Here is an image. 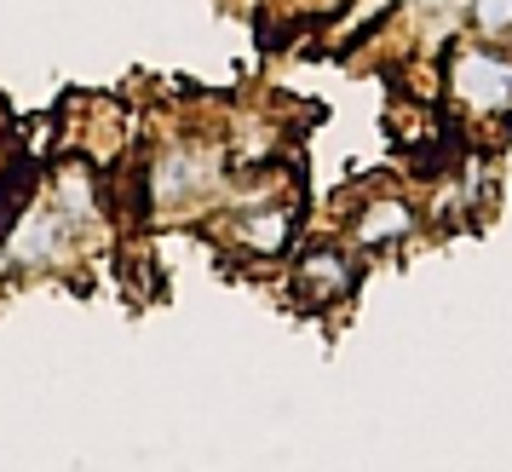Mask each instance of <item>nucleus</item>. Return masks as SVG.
I'll return each mask as SVG.
<instances>
[{
	"instance_id": "39448f33",
	"label": "nucleus",
	"mask_w": 512,
	"mask_h": 472,
	"mask_svg": "<svg viewBox=\"0 0 512 472\" xmlns=\"http://www.w3.org/2000/svg\"><path fill=\"white\" fill-rule=\"evenodd\" d=\"M282 236H288V213H282V208L259 213L254 225H248V242H254V248H265V254H271V248H282Z\"/></svg>"
},
{
	"instance_id": "423d86ee",
	"label": "nucleus",
	"mask_w": 512,
	"mask_h": 472,
	"mask_svg": "<svg viewBox=\"0 0 512 472\" xmlns=\"http://www.w3.org/2000/svg\"><path fill=\"white\" fill-rule=\"evenodd\" d=\"M472 12H478V29L484 35H507L512 29V0H478Z\"/></svg>"
},
{
	"instance_id": "7ed1b4c3",
	"label": "nucleus",
	"mask_w": 512,
	"mask_h": 472,
	"mask_svg": "<svg viewBox=\"0 0 512 472\" xmlns=\"http://www.w3.org/2000/svg\"><path fill=\"white\" fill-rule=\"evenodd\" d=\"M300 283L311 288V294H317V300H334V294H346V260H340V254H311V260H305V271H300Z\"/></svg>"
},
{
	"instance_id": "f257e3e1",
	"label": "nucleus",
	"mask_w": 512,
	"mask_h": 472,
	"mask_svg": "<svg viewBox=\"0 0 512 472\" xmlns=\"http://www.w3.org/2000/svg\"><path fill=\"white\" fill-rule=\"evenodd\" d=\"M455 93L472 110H501L512 98V64L507 58H489V52H461L455 58Z\"/></svg>"
},
{
	"instance_id": "f03ea898",
	"label": "nucleus",
	"mask_w": 512,
	"mask_h": 472,
	"mask_svg": "<svg viewBox=\"0 0 512 472\" xmlns=\"http://www.w3.org/2000/svg\"><path fill=\"white\" fill-rule=\"evenodd\" d=\"M58 236H64V225H58L52 213H29V219H24V231L12 236V254L35 265V260H47L52 248H58Z\"/></svg>"
},
{
	"instance_id": "20e7f679",
	"label": "nucleus",
	"mask_w": 512,
	"mask_h": 472,
	"mask_svg": "<svg viewBox=\"0 0 512 472\" xmlns=\"http://www.w3.org/2000/svg\"><path fill=\"white\" fill-rule=\"evenodd\" d=\"M403 231H409V208H403V202H374V208L363 213V225H357L363 242H386V236H403Z\"/></svg>"
}]
</instances>
